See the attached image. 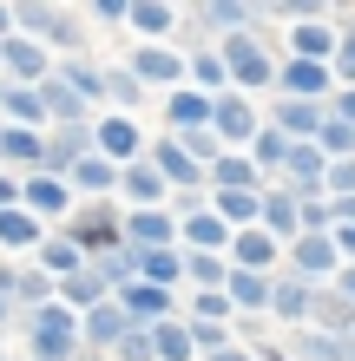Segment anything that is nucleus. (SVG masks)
Listing matches in <instances>:
<instances>
[{
    "label": "nucleus",
    "mask_w": 355,
    "mask_h": 361,
    "mask_svg": "<svg viewBox=\"0 0 355 361\" xmlns=\"http://www.w3.org/2000/svg\"><path fill=\"white\" fill-rule=\"evenodd\" d=\"M231 269H257V276H277L283 269V243L270 237V230H237L231 237Z\"/></svg>",
    "instance_id": "20"
},
{
    "label": "nucleus",
    "mask_w": 355,
    "mask_h": 361,
    "mask_svg": "<svg viewBox=\"0 0 355 361\" xmlns=\"http://www.w3.org/2000/svg\"><path fill=\"white\" fill-rule=\"evenodd\" d=\"M336 33L342 27H329V20H303V27H289L283 59H316V66H329L336 59Z\"/></svg>",
    "instance_id": "24"
},
{
    "label": "nucleus",
    "mask_w": 355,
    "mask_h": 361,
    "mask_svg": "<svg viewBox=\"0 0 355 361\" xmlns=\"http://www.w3.org/2000/svg\"><path fill=\"white\" fill-rule=\"evenodd\" d=\"M145 99V86L132 79V66H106V105H119L125 118H132V105Z\"/></svg>",
    "instance_id": "46"
},
{
    "label": "nucleus",
    "mask_w": 355,
    "mask_h": 361,
    "mask_svg": "<svg viewBox=\"0 0 355 361\" xmlns=\"http://www.w3.org/2000/svg\"><path fill=\"white\" fill-rule=\"evenodd\" d=\"M53 79H59V86H73L86 105H106V66H99V59H86V53H79V59H59Z\"/></svg>",
    "instance_id": "30"
},
{
    "label": "nucleus",
    "mask_w": 355,
    "mask_h": 361,
    "mask_svg": "<svg viewBox=\"0 0 355 361\" xmlns=\"http://www.w3.org/2000/svg\"><path fill=\"white\" fill-rule=\"evenodd\" d=\"M231 257H204V250H184V289H224Z\"/></svg>",
    "instance_id": "45"
},
{
    "label": "nucleus",
    "mask_w": 355,
    "mask_h": 361,
    "mask_svg": "<svg viewBox=\"0 0 355 361\" xmlns=\"http://www.w3.org/2000/svg\"><path fill=\"white\" fill-rule=\"evenodd\" d=\"M257 7H243V0H204V7H198V27L204 33H217V39H231V33H250V27H257Z\"/></svg>",
    "instance_id": "28"
},
{
    "label": "nucleus",
    "mask_w": 355,
    "mask_h": 361,
    "mask_svg": "<svg viewBox=\"0 0 355 361\" xmlns=\"http://www.w3.org/2000/svg\"><path fill=\"white\" fill-rule=\"evenodd\" d=\"M329 118L355 125V86H336V99H329Z\"/></svg>",
    "instance_id": "53"
},
{
    "label": "nucleus",
    "mask_w": 355,
    "mask_h": 361,
    "mask_svg": "<svg viewBox=\"0 0 355 361\" xmlns=\"http://www.w3.org/2000/svg\"><path fill=\"white\" fill-rule=\"evenodd\" d=\"M204 184L211 190H263V178H257V164H250L243 152H224L211 171H204Z\"/></svg>",
    "instance_id": "41"
},
{
    "label": "nucleus",
    "mask_w": 355,
    "mask_h": 361,
    "mask_svg": "<svg viewBox=\"0 0 355 361\" xmlns=\"http://www.w3.org/2000/svg\"><path fill=\"white\" fill-rule=\"evenodd\" d=\"M145 158H152V171L172 184V190H211V184H204V164L184 152L172 132H164V138H152V152H145Z\"/></svg>",
    "instance_id": "13"
},
{
    "label": "nucleus",
    "mask_w": 355,
    "mask_h": 361,
    "mask_svg": "<svg viewBox=\"0 0 355 361\" xmlns=\"http://www.w3.org/2000/svg\"><path fill=\"white\" fill-rule=\"evenodd\" d=\"M13 204H20V178L0 171V210H13Z\"/></svg>",
    "instance_id": "56"
},
{
    "label": "nucleus",
    "mask_w": 355,
    "mask_h": 361,
    "mask_svg": "<svg viewBox=\"0 0 355 361\" xmlns=\"http://www.w3.org/2000/svg\"><path fill=\"white\" fill-rule=\"evenodd\" d=\"M20 210H33L47 230H59L79 210V197H73V184L66 178H47V171H33V178H20Z\"/></svg>",
    "instance_id": "8"
},
{
    "label": "nucleus",
    "mask_w": 355,
    "mask_h": 361,
    "mask_svg": "<svg viewBox=\"0 0 355 361\" xmlns=\"http://www.w3.org/2000/svg\"><path fill=\"white\" fill-rule=\"evenodd\" d=\"M270 237H277L283 250L303 237V204H296V190H283V184H263V217H257Z\"/></svg>",
    "instance_id": "21"
},
{
    "label": "nucleus",
    "mask_w": 355,
    "mask_h": 361,
    "mask_svg": "<svg viewBox=\"0 0 355 361\" xmlns=\"http://www.w3.org/2000/svg\"><path fill=\"white\" fill-rule=\"evenodd\" d=\"M283 269L303 276V283H316V289H329L342 276V257H336V243H329V237H296V243L283 250Z\"/></svg>",
    "instance_id": "11"
},
{
    "label": "nucleus",
    "mask_w": 355,
    "mask_h": 361,
    "mask_svg": "<svg viewBox=\"0 0 355 361\" xmlns=\"http://www.w3.org/2000/svg\"><path fill=\"white\" fill-rule=\"evenodd\" d=\"M224 295H231L237 315H270V276H257V269H231L224 276Z\"/></svg>",
    "instance_id": "32"
},
{
    "label": "nucleus",
    "mask_w": 355,
    "mask_h": 361,
    "mask_svg": "<svg viewBox=\"0 0 355 361\" xmlns=\"http://www.w3.org/2000/svg\"><path fill=\"white\" fill-rule=\"evenodd\" d=\"M125 243H132L138 257L178 250V217H172V210H125Z\"/></svg>",
    "instance_id": "18"
},
{
    "label": "nucleus",
    "mask_w": 355,
    "mask_h": 361,
    "mask_svg": "<svg viewBox=\"0 0 355 361\" xmlns=\"http://www.w3.org/2000/svg\"><path fill=\"white\" fill-rule=\"evenodd\" d=\"M66 184H73V197H79V204H112V190H119V164H106V158L92 152Z\"/></svg>",
    "instance_id": "29"
},
{
    "label": "nucleus",
    "mask_w": 355,
    "mask_h": 361,
    "mask_svg": "<svg viewBox=\"0 0 355 361\" xmlns=\"http://www.w3.org/2000/svg\"><path fill=\"white\" fill-rule=\"evenodd\" d=\"M316 283H303V276H289V269H277L270 276V322H289V329H309L316 322Z\"/></svg>",
    "instance_id": "10"
},
{
    "label": "nucleus",
    "mask_w": 355,
    "mask_h": 361,
    "mask_svg": "<svg viewBox=\"0 0 355 361\" xmlns=\"http://www.w3.org/2000/svg\"><path fill=\"white\" fill-rule=\"evenodd\" d=\"M40 105H47V132H53V125H92V105L79 99L73 86H59V79L40 86Z\"/></svg>",
    "instance_id": "33"
},
{
    "label": "nucleus",
    "mask_w": 355,
    "mask_h": 361,
    "mask_svg": "<svg viewBox=\"0 0 355 361\" xmlns=\"http://www.w3.org/2000/svg\"><path fill=\"white\" fill-rule=\"evenodd\" d=\"M47 164V132H27V125H0V171L33 178Z\"/></svg>",
    "instance_id": "17"
},
{
    "label": "nucleus",
    "mask_w": 355,
    "mask_h": 361,
    "mask_svg": "<svg viewBox=\"0 0 355 361\" xmlns=\"http://www.w3.org/2000/svg\"><path fill=\"white\" fill-rule=\"evenodd\" d=\"M243 158L257 164V178H263V184H277V178H283V164H289V138L263 118V132L250 138V152H243Z\"/></svg>",
    "instance_id": "31"
},
{
    "label": "nucleus",
    "mask_w": 355,
    "mask_h": 361,
    "mask_svg": "<svg viewBox=\"0 0 355 361\" xmlns=\"http://www.w3.org/2000/svg\"><path fill=\"white\" fill-rule=\"evenodd\" d=\"M92 152L106 158V164H119V171H125V164H138L145 152H152V138H145V132H138V125L125 118V112H99V118H92Z\"/></svg>",
    "instance_id": "5"
},
{
    "label": "nucleus",
    "mask_w": 355,
    "mask_h": 361,
    "mask_svg": "<svg viewBox=\"0 0 355 361\" xmlns=\"http://www.w3.org/2000/svg\"><path fill=\"white\" fill-rule=\"evenodd\" d=\"M59 237H66L86 263H99V257H112V250L125 243V210L119 204H79L66 224H59Z\"/></svg>",
    "instance_id": "3"
},
{
    "label": "nucleus",
    "mask_w": 355,
    "mask_h": 361,
    "mask_svg": "<svg viewBox=\"0 0 355 361\" xmlns=\"http://www.w3.org/2000/svg\"><path fill=\"white\" fill-rule=\"evenodd\" d=\"M191 86H198L204 99L237 92V86H231V66H224V53H217V39H198V47H191Z\"/></svg>",
    "instance_id": "26"
},
{
    "label": "nucleus",
    "mask_w": 355,
    "mask_h": 361,
    "mask_svg": "<svg viewBox=\"0 0 355 361\" xmlns=\"http://www.w3.org/2000/svg\"><path fill=\"white\" fill-rule=\"evenodd\" d=\"M119 197H125V210H164L172 204V184L152 171V158H138V164L119 171Z\"/></svg>",
    "instance_id": "19"
},
{
    "label": "nucleus",
    "mask_w": 355,
    "mask_h": 361,
    "mask_svg": "<svg viewBox=\"0 0 355 361\" xmlns=\"http://www.w3.org/2000/svg\"><path fill=\"white\" fill-rule=\"evenodd\" d=\"M92 269H99V276H106V289L119 295V289H132V283H138V269H145V257H138V250H132V243H119V250H112V257H99Z\"/></svg>",
    "instance_id": "44"
},
{
    "label": "nucleus",
    "mask_w": 355,
    "mask_h": 361,
    "mask_svg": "<svg viewBox=\"0 0 355 361\" xmlns=\"http://www.w3.org/2000/svg\"><path fill=\"white\" fill-rule=\"evenodd\" d=\"M178 315H184V322H217V329H231V295H224V289H184L178 295Z\"/></svg>",
    "instance_id": "36"
},
{
    "label": "nucleus",
    "mask_w": 355,
    "mask_h": 361,
    "mask_svg": "<svg viewBox=\"0 0 355 361\" xmlns=\"http://www.w3.org/2000/svg\"><path fill=\"white\" fill-rule=\"evenodd\" d=\"M323 118H329V105H309V99H277V92H270V125H277L289 145H316V138H323Z\"/></svg>",
    "instance_id": "15"
},
{
    "label": "nucleus",
    "mask_w": 355,
    "mask_h": 361,
    "mask_svg": "<svg viewBox=\"0 0 355 361\" xmlns=\"http://www.w3.org/2000/svg\"><path fill=\"white\" fill-rule=\"evenodd\" d=\"M145 47H172V27H178V7L172 0H132V20H125Z\"/></svg>",
    "instance_id": "27"
},
{
    "label": "nucleus",
    "mask_w": 355,
    "mask_h": 361,
    "mask_svg": "<svg viewBox=\"0 0 355 361\" xmlns=\"http://www.w3.org/2000/svg\"><path fill=\"white\" fill-rule=\"evenodd\" d=\"M231 237L237 230L217 217V210H198V217L178 224V250H204V257H231Z\"/></svg>",
    "instance_id": "22"
},
{
    "label": "nucleus",
    "mask_w": 355,
    "mask_h": 361,
    "mask_svg": "<svg viewBox=\"0 0 355 361\" xmlns=\"http://www.w3.org/2000/svg\"><path fill=\"white\" fill-rule=\"evenodd\" d=\"M112 361H158V348H152V329H125V342L112 348Z\"/></svg>",
    "instance_id": "49"
},
{
    "label": "nucleus",
    "mask_w": 355,
    "mask_h": 361,
    "mask_svg": "<svg viewBox=\"0 0 355 361\" xmlns=\"http://www.w3.org/2000/svg\"><path fill=\"white\" fill-rule=\"evenodd\" d=\"M0 125L47 132V105H40V86H7V99H0Z\"/></svg>",
    "instance_id": "39"
},
{
    "label": "nucleus",
    "mask_w": 355,
    "mask_h": 361,
    "mask_svg": "<svg viewBox=\"0 0 355 361\" xmlns=\"http://www.w3.org/2000/svg\"><path fill=\"white\" fill-rule=\"evenodd\" d=\"M329 243H336L342 263H355V224H336V230H329Z\"/></svg>",
    "instance_id": "54"
},
{
    "label": "nucleus",
    "mask_w": 355,
    "mask_h": 361,
    "mask_svg": "<svg viewBox=\"0 0 355 361\" xmlns=\"http://www.w3.org/2000/svg\"><path fill=\"white\" fill-rule=\"evenodd\" d=\"M277 99H309V105H329L336 99V73L316 66V59H283L277 66Z\"/></svg>",
    "instance_id": "12"
},
{
    "label": "nucleus",
    "mask_w": 355,
    "mask_h": 361,
    "mask_svg": "<svg viewBox=\"0 0 355 361\" xmlns=\"http://www.w3.org/2000/svg\"><path fill=\"white\" fill-rule=\"evenodd\" d=\"M0 39H13V7L0 0Z\"/></svg>",
    "instance_id": "58"
},
{
    "label": "nucleus",
    "mask_w": 355,
    "mask_h": 361,
    "mask_svg": "<svg viewBox=\"0 0 355 361\" xmlns=\"http://www.w3.org/2000/svg\"><path fill=\"white\" fill-rule=\"evenodd\" d=\"M0 361H7V348H0Z\"/></svg>",
    "instance_id": "60"
},
{
    "label": "nucleus",
    "mask_w": 355,
    "mask_h": 361,
    "mask_svg": "<svg viewBox=\"0 0 355 361\" xmlns=\"http://www.w3.org/2000/svg\"><path fill=\"white\" fill-rule=\"evenodd\" d=\"M20 329H27V355L33 361H73L79 348V315L66 302H47V309H33V315H20Z\"/></svg>",
    "instance_id": "4"
},
{
    "label": "nucleus",
    "mask_w": 355,
    "mask_h": 361,
    "mask_svg": "<svg viewBox=\"0 0 355 361\" xmlns=\"http://www.w3.org/2000/svg\"><path fill=\"white\" fill-rule=\"evenodd\" d=\"M329 73H336V86H355V27L336 33V59H329Z\"/></svg>",
    "instance_id": "48"
},
{
    "label": "nucleus",
    "mask_w": 355,
    "mask_h": 361,
    "mask_svg": "<svg viewBox=\"0 0 355 361\" xmlns=\"http://www.w3.org/2000/svg\"><path fill=\"white\" fill-rule=\"evenodd\" d=\"M329 197H355V158L329 164Z\"/></svg>",
    "instance_id": "52"
},
{
    "label": "nucleus",
    "mask_w": 355,
    "mask_h": 361,
    "mask_svg": "<svg viewBox=\"0 0 355 361\" xmlns=\"http://www.w3.org/2000/svg\"><path fill=\"white\" fill-rule=\"evenodd\" d=\"M191 348H198V361H204V355H217V348H231V329H217V322H191Z\"/></svg>",
    "instance_id": "50"
},
{
    "label": "nucleus",
    "mask_w": 355,
    "mask_h": 361,
    "mask_svg": "<svg viewBox=\"0 0 355 361\" xmlns=\"http://www.w3.org/2000/svg\"><path fill=\"white\" fill-rule=\"evenodd\" d=\"M152 348H158V361H198V348H191V322H184V315H172V322L152 329Z\"/></svg>",
    "instance_id": "42"
},
{
    "label": "nucleus",
    "mask_w": 355,
    "mask_h": 361,
    "mask_svg": "<svg viewBox=\"0 0 355 361\" xmlns=\"http://www.w3.org/2000/svg\"><path fill=\"white\" fill-rule=\"evenodd\" d=\"M289 361H355V342H342V335H323V329H296Z\"/></svg>",
    "instance_id": "37"
},
{
    "label": "nucleus",
    "mask_w": 355,
    "mask_h": 361,
    "mask_svg": "<svg viewBox=\"0 0 355 361\" xmlns=\"http://www.w3.org/2000/svg\"><path fill=\"white\" fill-rule=\"evenodd\" d=\"M217 53H224V66H231V86L250 99V92H277V66H283V47H270V39L250 27V33H231V39H217Z\"/></svg>",
    "instance_id": "1"
},
{
    "label": "nucleus",
    "mask_w": 355,
    "mask_h": 361,
    "mask_svg": "<svg viewBox=\"0 0 355 361\" xmlns=\"http://www.w3.org/2000/svg\"><path fill=\"white\" fill-rule=\"evenodd\" d=\"M309 329H323V335H342V342H355V309L342 302L336 289H323V295H316V322H309Z\"/></svg>",
    "instance_id": "43"
},
{
    "label": "nucleus",
    "mask_w": 355,
    "mask_h": 361,
    "mask_svg": "<svg viewBox=\"0 0 355 361\" xmlns=\"http://www.w3.org/2000/svg\"><path fill=\"white\" fill-rule=\"evenodd\" d=\"M13 322V302H7V295H0V329H7Z\"/></svg>",
    "instance_id": "59"
},
{
    "label": "nucleus",
    "mask_w": 355,
    "mask_h": 361,
    "mask_svg": "<svg viewBox=\"0 0 355 361\" xmlns=\"http://www.w3.org/2000/svg\"><path fill=\"white\" fill-rule=\"evenodd\" d=\"M211 105L217 99H204L198 86H178V92H164V125L172 132H211Z\"/></svg>",
    "instance_id": "25"
},
{
    "label": "nucleus",
    "mask_w": 355,
    "mask_h": 361,
    "mask_svg": "<svg viewBox=\"0 0 355 361\" xmlns=\"http://www.w3.org/2000/svg\"><path fill=\"white\" fill-rule=\"evenodd\" d=\"M329 289H336V295H342V302L355 309V263H342V276H336V283H329Z\"/></svg>",
    "instance_id": "55"
},
{
    "label": "nucleus",
    "mask_w": 355,
    "mask_h": 361,
    "mask_svg": "<svg viewBox=\"0 0 355 361\" xmlns=\"http://www.w3.org/2000/svg\"><path fill=\"white\" fill-rule=\"evenodd\" d=\"M47 243V224L33 217V210H0V257H13V250H40Z\"/></svg>",
    "instance_id": "34"
},
{
    "label": "nucleus",
    "mask_w": 355,
    "mask_h": 361,
    "mask_svg": "<svg viewBox=\"0 0 355 361\" xmlns=\"http://www.w3.org/2000/svg\"><path fill=\"white\" fill-rule=\"evenodd\" d=\"M204 361H257V355H250V348H237V342H231V348H217V355H204Z\"/></svg>",
    "instance_id": "57"
},
{
    "label": "nucleus",
    "mask_w": 355,
    "mask_h": 361,
    "mask_svg": "<svg viewBox=\"0 0 355 361\" xmlns=\"http://www.w3.org/2000/svg\"><path fill=\"white\" fill-rule=\"evenodd\" d=\"M125 329H132V315H125L119 302H99L92 315H79V342H86L92 355H112L125 342Z\"/></svg>",
    "instance_id": "23"
},
{
    "label": "nucleus",
    "mask_w": 355,
    "mask_h": 361,
    "mask_svg": "<svg viewBox=\"0 0 355 361\" xmlns=\"http://www.w3.org/2000/svg\"><path fill=\"white\" fill-rule=\"evenodd\" d=\"M125 66H132V79L145 92H178V86H191V53H178V47H138L132 59H125Z\"/></svg>",
    "instance_id": "6"
},
{
    "label": "nucleus",
    "mask_w": 355,
    "mask_h": 361,
    "mask_svg": "<svg viewBox=\"0 0 355 361\" xmlns=\"http://www.w3.org/2000/svg\"><path fill=\"white\" fill-rule=\"evenodd\" d=\"M33 269H47L53 283H66V276H79V269H86V257H79V250L59 237V230H47V243L33 250Z\"/></svg>",
    "instance_id": "40"
},
{
    "label": "nucleus",
    "mask_w": 355,
    "mask_h": 361,
    "mask_svg": "<svg viewBox=\"0 0 355 361\" xmlns=\"http://www.w3.org/2000/svg\"><path fill=\"white\" fill-rule=\"evenodd\" d=\"M53 66H59V59L40 47V39H27V33L0 39V79H7V86H47Z\"/></svg>",
    "instance_id": "9"
},
{
    "label": "nucleus",
    "mask_w": 355,
    "mask_h": 361,
    "mask_svg": "<svg viewBox=\"0 0 355 361\" xmlns=\"http://www.w3.org/2000/svg\"><path fill=\"white\" fill-rule=\"evenodd\" d=\"M13 33L40 39V47L59 53V59H79V47H86L79 13H73V7H47V0H20V7H13Z\"/></svg>",
    "instance_id": "2"
},
{
    "label": "nucleus",
    "mask_w": 355,
    "mask_h": 361,
    "mask_svg": "<svg viewBox=\"0 0 355 361\" xmlns=\"http://www.w3.org/2000/svg\"><path fill=\"white\" fill-rule=\"evenodd\" d=\"M92 20L99 27H125L132 20V0H92Z\"/></svg>",
    "instance_id": "51"
},
{
    "label": "nucleus",
    "mask_w": 355,
    "mask_h": 361,
    "mask_svg": "<svg viewBox=\"0 0 355 361\" xmlns=\"http://www.w3.org/2000/svg\"><path fill=\"white\" fill-rule=\"evenodd\" d=\"M316 152H323L329 164L355 158V125H342V118H323V138H316Z\"/></svg>",
    "instance_id": "47"
},
{
    "label": "nucleus",
    "mask_w": 355,
    "mask_h": 361,
    "mask_svg": "<svg viewBox=\"0 0 355 361\" xmlns=\"http://www.w3.org/2000/svg\"><path fill=\"white\" fill-rule=\"evenodd\" d=\"M59 302H66L73 315H92L99 302H112V289H106V276H99V269L86 263L79 276H66V283H59Z\"/></svg>",
    "instance_id": "35"
},
{
    "label": "nucleus",
    "mask_w": 355,
    "mask_h": 361,
    "mask_svg": "<svg viewBox=\"0 0 355 361\" xmlns=\"http://www.w3.org/2000/svg\"><path fill=\"white\" fill-rule=\"evenodd\" d=\"M211 132L224 152H250V138L263 132V112H257V99H243V92H224L211 105Z\"/></svg>",
    "instance_id": "7"
},
{
    "label": "nucleus",
    "mask_w": 355,
    "mask_h": 361,
    "mask_svg": "<svg viewBox=\"0 0 355 361\" xmlns=\"http://www.w3.org/2000/svg\"><path fill=\"white\" fill-rule=\"evenodd\" d=\"M112 302L132 315V329H158V322H172V315H178V295H172V289H152L145 276H138L132 289H119Z\"/></svg>",
    "instance_id": "16"
},
{
    "label": "nucleus",
    "mask_w": 355,
    "mask_h": 361,
    "mask_svg": "<svg viewBox=\"0 0 355 361\" xmlns=\"http://www.w3.org/2000/svg\"><path fill=\"white\" fill-rule=\"evenodd\" d=\"M211 210L231 230H257V217H263V190H211Z\"/></svg>",
    "instance_id": "38"
},
{
    "label": "nucleus",
    "mask_w": 355,
    "mask_h": 361,
    "mask_svg": "<svg viewBox=\"0 0 355 361\" xmlns=\"http://www.w3.org/2000/svg\"><path fill=\"white\" fill-rule=\"evenodd\" d=\"M86 158H92V125H53L47 132V164H40V171L47 178H73Z\"/></svg>",
    "instance_id": "14"
}]
</instances>
